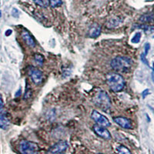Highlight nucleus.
Here are the masks:
<instances>
[{"mask_svg":"<svg viewBox=\"0 0 154 154\" xmlns=\"http://www.w3.org/2000/svg\"><path fill=\"white\" fill-rule=\"evenodd\" d=\"M106 81L110 89L114 93L121 92L125 87L123 77L117 72H109L106 76Z\"/></svg>","mask_w":154,"mask_h":154,"instance_id":"f257e3e1","label":"nucleus"},{"mask_svg":"<svg viewBox=\"0 0 154 154\" xmlns=\"http://www.w3.org/2000/svg\"><path fill=\"white\" fill-rule=\"evenodd\" d=\"M133 65V61L132 59L126 56H117L113 59L110 65L113 70L117 72H126L129 71Z\"/></svg>","mask_w":154,"mask_h":154,"instance_id":"f03ea898","label":"nucleus"},{"mask_svg":"<svg viewBox=\"0 0 154 154\" xmlns=\"http://www.w3.org/2000/svg\"><path fill=\"white\" fill-rule=\"evenodd\" d=\"M95 105L103 111H106L111 107V99L105 91H99L95 94L93 97Z\"/></svg>","mask_w":154,"mask_h":154,"instance_id":"7ed1b4c3","label":"nucleus"},{"mask_svg":"<svg viewBox=\"0 0 154 154\" xmlns=\"http://www.w3.org/2000/svg\"><path fill=\"white\" fill-rule=\"evenodd\" d=\"M40 150V147L35 142L22 140L19 142V151L23 154H34L37 153Z\"/></svg>","mask_w":154,"mask_h":154,"instance_id":"20e7f679","label":"nucleus"},{"mask_svg":"<svg viewBox=\"0 0 154 154\" xmlns=\"http://www.w3.org/2000/svg\"><path fill=\"white\" fill-rule=\"evenodd\" d=\"M27 72L35 84L40 85V83H42L43 81V74L41 70L34 66H29Z\"/></svg>","mask_w":154,"mask_h":154,"instance_id":"39448f33","label":"nucleus"},{"mask_svg":"<svg viewBox=\"0 0 154 154\" xmlns=\"http://www.w3.org/2000/svg\"><path fill=\"white\" fill-rule=\"evenodd\" d=\"M91 117L92 119L96 122V124H98L99 126H104V127H109V126H110V122L109 121V119L105 116H103V114L99 113L98 111L93 110L92 112Z\"/></svg>","mask_w":154,"mask_h":154,"instance_id":"423d86ee","label":"nucleus"},{"mask_svg":"<svg viewBox=\"0 0 154 154\" xmlns=\"http://www.w3.org/2000/svg\"><path fill=\"white\" fill-rule=\"evenodd\" d=\"M93 129L94 133L99 137L103 138L104 140H110L111 139V134L109 132V130L106 129V128L104 127V126L96 124L93 127Z\"/></svg>","mask_w":154,"mask_h":154,"instance_id":"0eeeda50","label":"nucleus"},{"mask_svg":"<svg viewBox=\"0 0 154 154\" xmlns=\"http://www.w3.org/2000/svg\"><path fill=\"white\" fill-rule=\"evenodd\" d=\"M69 145L65 141H59L52 147H50L48 153H63L67 149Z\"/></svg>","mask_w":154,"mask_h":154,"instance_id":"6e6552de","label":"nucleus"},{"mask_svg":"<svg viewBox=\"0 0 154 154\" xmlns=\"http://www.w3.org/2000/svg\"><path fill=\"white\" fill-rule=\"evenodd\" d=\"M113 120H114V122L117 125L121 126L122 128L126 129H132V127H133V126H132V122H131L130 119H127L126 117H115Z\"/></svg>","mask_w":154,"mask_h":154,"instance_id":"1a4fd4ad","label":"nucleus"},{"mask_svg":"<svg viewBox=\"0 0 154 154\" xmlns=\"http://www.w3.org/2000/svg\"><path fill=\"white\" fill-rule=\"evenodd\" d=\"M21 36L22 38V40H24V42H26L29 46L32 47V48L35 46V40H34L33 37L31 35V34L29 33L28 31L26 30V29L22 31Z\"/></svg>","mask_w":154,"mask_h":154,"instance_id":"9d476101","label":"nucleus"},{"mask_svg":"<svg viewBox=\"0 0 154 154\" xmlns=\"http://www.w3.org/2000/svg\"><path fill=\"white\" fill-rule=\"evenodd\" d=\"M10 119L8 117L7 113L3 112L0 114V128L2 129H7L10 126Z\"/></svg>","mask_w":154,"mask_h":154,"instance_id":"9b49d317","label":"nucleus"},{"mask_svg":"<svg viewBox=\"0 0 154 154\" xmlns=\"http://www.w3.org/2000/svg\"><path fill=\"white\" fill-rule=\"evenodd\" d=\"M101 27L98 24H93L89 30V36L91 38H96L100 35Z\"/></svg>","mask_w":154,"mask_h":154,"instance_id":"f8f14e48","label":"nucleus"},{"mask_svg":"<svg viewBox=\"0 0 154 154\" xmlns=\"http://www.w3.org/2000/svg\"><path fill=\"white\" fill-rule=\"evenodd\" d=\"M154 19L153 13H147L140 18V21L141 22H149Z\"/></svg>","mask_w":154,"mask_h":154,"instance_id":"ddd939ff","label":"nucleus"},{"mask_svg":"<svg viewBox=\"0 0 154 154\" xmlns=\"http://www.w3.org/2000/svg\"><path fill=\"white\" fill-rule=\"evenodd\" d=\"M33 1L36 5L41 6V7L47 8L50 5L49 0H33Z\"/></svg>","mask_w":154,"mask_h":154,"instance_id":"4468645a","label":"nucleus"},{"mask_svg":"<svg viewBox=\"0 0 154 154\" xmlns=\"http://www.w3.org/2000/svg\"><path fill=\"white\" fill-rule=\"evenodd\" d=\"M34 60L39 66H42L44 63V57L41 54H35L34 56Z\"/></svg>","mask_w":154,"mask_h":154,"instance_id":"2eb2a0df","label":"nucleus"},{"mask_svg":"<svg viewBox=\"0 0 154 154\" xmlns=\"http://www.w3.org/2000/svg\"><path fill=\"white\" fill-rule=\"evenodd\" d=\"M121 22L119 19H111L110 21L108 22L107 26L109 28H112V27H116Z\"/></svg>","mask_w":154,"mask_h":154,"instance_id":"dca6fc26","label":"nucleus"},{"mask_svg":"<svg viewBox=\"0 0 154 154\" xmlns=\"http://www.w3.org/2000/svg\"><path fill=\"white\" fill-rule=\"evenodd\" d=\"M117 151L119 152V153H131V152L128 149V148H126L125 146H123V145H120L119 147H117Z\"/></svg>","mask_w":154,"mask_h":154,"instance_id":"f3484780","label":"nucleus"},{"mask_svg":"<svg viewBox=\"0 0 154 154\" xmlns=\"http://www.w3.org/2000/svg\"><path fill=\"white\" fill-rule=\"evenodd\" d=\"M49 3H50V5L52 8L59 7L63 4L62 0H49Z\"/></svg>","mask_w":154,"mask_h":154,"instance_id":"a211bd4d","label":"nucleus"},{"mask_svg":"<svg viewBox=\"0 0 154 154\" xmlns=\"http://www.w3.org/2000/svg\"><path fill=\"white\" fill-rule=\"evenodd\" d=\"M140 39H141V33H136L133 37V39L131 40V42L133 43H138V42H140Z\"/></svg>","mask_w":154,"mask_h":154,"instance_id":"6ab92c4d","label":"nucleus"},{"mask_svg":"<svg viewBox=\"0 0 154 154\" xmlns=\"http://www.w3.org/2000/svg\"><path fill=\"white\" fill-rule=\"evenodd\" d=\"M140 28L143 29L145 32H147V33H153V32H154V26L143 25V26H140Z\"/></svg>","mask_w":154,"mask_h":154,"instance_id":"aec40b11","label":"nucleus"},{"mask_svg":"<svg viewBox=\"0 0 154 154\" xmlns=\"http://www.w3.org/2000/svg\"><path fill=\"white\" fill-rule=\"evenodd\" d=\"M12 16L16 17V18H18L19 16V12L16 10V9H13V10H12Z\"/></svg>","mask_w":154,"mask_h":154,"instance_id":"412c9836","label":"nucleus"},{"mask_svg":"<svg viewBox=\"0 0 154 154\" xmlns=\"http://www.w3.org/2000/svg\"><path fill=\"white\" fill-rule=\"evenodd\" d=\"M3 108H4V103H3V97L0 95V112H3Z\"/></svg>","mask_w":154,"mask_h":154,"instance_id":"4be33fe9","label":"nucleus"},{"mask_svg":"<svg viewBox=\"0 0 154 154\" xmlns=\"http://www.w3.org/2000/svg\"><path fill=\"white\" fill-rule=\"evenodd\" d=\"M141 59H142V63H145L146 65L149 66V63H148V62H147V59H146V55H145V54H143V53L141 54Z\"/></svg>","mask_w":154,"mask_h":154,"instance_id":"5701e85b","label":"nucleus"},{"mask_svg":"<svg viewBox=\"0 0 154 154\" xmlns=\"http://www.w3.org/2000/svg\"><path fill=\"white\" fill-rule=\"evenodd\" d=\"M149 49H150V45H149V43H146V45H145V55L147 56V54H148V52H149Z\"/></svg>","mask_w":154,"mask_h":154,"instance_id":"b1692460","label":"nucleus"},{"mask_svg":"<svg viewBox=\"0 0 154 154\" xmlns=\"http://www.w3.org/2000/svg\"><path fill=\"white\" fill-rule=\"evenodd\" d=\"M149 89H146V90H144V91L142 92V98L144 99L146 98V96L148 95V94H149Z\"/></svg>","mask_w":154,"mask_h":154,"instance_id":"393cba45","label":"nucleus"},{"mask_svg":"<svg viewBox=\"0 0 154 154\" xmlns=\"http://www.w3.org/2000/svg\"><path fill=\"white\" fill-rule=\"evenodd\" d=\"M12 31L11 30V29H9V30H7L6 32H5V35L6 36H9V35H10L11 34H12Z\"/></svg>","mask_w":154,"mask_h":154,"instance_id":"a878e982","label":"nucleus"},{"mask_svg":"<svg viewBox=\"0 0 154 154\" xmlns=\"http://www.w3.org/2000/svg\"><path fill=\"white\" fill-rule=\"evenodd\" d=\"M20 95H21V88H20V89H19L18 91H17V93H16L15 96H16V97H18V96H19Z\"/></svg>","mask_w":154,"mask_h":154,"instance_id":"bb28decb","label":"nucleus"},{"mask_svg":"<svg viewBox=\"0 0 154 154\" xmlns=\"http://www.w3.org/2000/svg\"><path fill=\"white\" fill-rule=\"evenodd\" d=\"M151 76H152V80H153V81L154 82V69H153V72H152Z\"/></svg>","mask_w":154,"mask_h":154,"instance_id":"cd10ccee","label":"nucleus"},{"mask_svg":"<svg viewBox=\"0 0 154 154\" xmlns=\"http://www.w3.org/2000/svg\"><path fill=\"white\" fill-rule=\"evenodd\" d=\"M1 16H2V13H1V10H0V18H1Z\"/></svg>","mask_w":154,"mask_h":154,"instance_id":"c85d7f7f","label":"nucleus"},{"mask_svg":"<svg viewBox=\"0 0 154 154\" xmlns=\"http://www.w3.org/2000/svg\"><path fill=\"white\" fill-rule=\"evenodd\" d=\"M148 1H154V0H148Z\"/></svg>","mask_w":154,"mask_h":154,"instance_id":"c756f323","label":"nucleus"}]
</instances>
